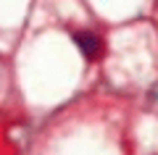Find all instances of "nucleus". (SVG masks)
Segmentation results:
<instances>
[{"label":"nucleus","mask_w":158,"mask_h":155,"mask_svg":"<svg viewBox=\"0 0 158 155\" xmlns=\"http://www.w3.org/2000/svg\"><path fill=\"white\" fill-rule=\"evenodd\" d=\"M74 42H77V47L82 50V55L90 58V61L98 58V55H100V50H103L100 39H98L92 32H77V34H74Z\"/></svg>","instance_id":"obj_1"}]
</instances>
